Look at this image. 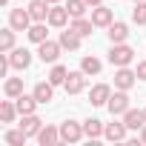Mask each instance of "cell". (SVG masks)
<instances>
[{
	"label": "cell",
	"instance_id": "cell-28",
	"mask_svg": "<svg viewBox=\"0 0 146 146\" xmlns=\"http://www.w3.org/2000/svg\"><path fill=\"white\" fill-rule=\"evenodd\" d=\"M12 49H15V29L9 26V29L0 32V54H3V52H12Z\"/></svg>",
	"mask_w": 146,
	"mask_h": 146
},
{
	"label": "cell",
	"instance_id": "cell-31",
	"mask_svg": "<svg viewBox=\"0 0 146 146\" xmlns=\"http://www.w3.org/2000/svg\"><path fill=\"white\" fill-rule=\"evenodd\" d=\"M132 20L137 26H146V0H137L135 9H132Z\"/></svg>",
	"mask_w": 146,
	"mask_h": 146
},
{
	"label": "cell",
	"instance_id": "cell-26",
	"mask_svg": "<svg viewBox=\"0 0 146 146\" xmlns=\"http://www.w3.org/2000/svg\"><path fill=\"white\" fill-rule=\"evenodd\" d=\"M80 69L86 72V75H98V72L103 69V63H100V60H98L95 54H86V57L80 60Z\"/></svg>",
	"mask_w": 146,
	"mask_h": 146
},
{
	"label": "cell",
	"instance_id": "cell-22",
	"mask_svg": "<svg viewBox=\"0 0 146 146\" xmlns=\"http://www.w3.org/2000/svg\"><path fill=\"white\" fill-rule=\"evenodd\" d=\"M80 35H75V32H72V29H66V32H60V46L63 49H69V52H78L80 49Z\"/></svg>",
	"mask_w": 146,
	"mask_h": 146
},
{
	"label": "cell",
	"instance_id": "cell-38",
	"mask_svg": "<svg viewBox=\"0 0 146 146\" xmlns=\"http://www.w3.org/2000/svg\"><path fill=\"white\" fill-rule=\"evenodd\" d=\"M143 112H146V109H143Z\"/></svg>",
	"mask_w": 146,
	"mask_h": 146
},
{
	"label": "cell",
	"instance_id": "cell-20",
	"mask_svg": "<svg viewBox=\"0 0 146 146\" xmlns=\"http://www.w3.org/2000/svg\"><path fill=\"white\" fill-rule=\"evenodd\" d=\"M106 35H109V40H112V43H126V37H129V26L117 20V23H112V26H109V32H106Z\"/></svg>",
	"mask_w": 146,
	"mask_h": 146
},
{
	"label": "cell",
	"instance_id": "cell-29",
	"mask_svg": "<svg viewBox=\"0 0 146 146\" xmlns=\"http://www.w3.org/2000/svg\"><path fill=\"white\" fill-rule=\"evenodd\" d=\"M86 0H66V9H69V15L72 17H83L86 15Z\"/></svg>",
	"mask_w": 146,
	"mask_h": 146
},
{
	"label": "cell",
	"instance_id": "cell-8",
	"mask_svg": "<svg viewBox=\"0 0 146 146\" xmlns=\"http://www.w3.org/2000/svg\"><path fill=\"white\" fill-rule=\"evenodd\" d=\"M69 17H72V15H69V9L54 3V6L49 9V17H46V23H49V26H54V29H63V26L69 23Z\"/></svg>",
	"mask_w": 146,
	"mask_h": 146
},
{
	"label": "cell",
	"instance_id": "cell-18",
	"mask_svg": "<svg viewBox=\"0 0 146 146\" xmlns=\"http://www.w3.org/2000/svg\"><path fill=\"white\" fill-rule=\"evenodd\" d=\"M20 129H23L29 137H37V132L43 129V120H40L37 115H23V123H20Z\"/></svg>",
	"mask_w": 146,
	"mask_h": 146
},
{
	"label": "cell",
	"instance_id": "cell-15",
	"mask_svg": "<svg viewBox=\"0 0 146 146\" xmlns=\"http://www.w3.org/2000/svg\"><path fill=\"white\" fill-rule=\"evenodd\" d=\"M123 123H126L129 129H135V132H137V129H143V126H146V112H143V109H129V112L123 115Z\"/></svg>",
	"mask_w": 146,
	"mask_h": 146
},
{
	"label": "cell",
	"instance_id": "cell-32",
	"mask_svg": "<svg viewBox=\"0 0 146 146\" xmlns=\"http://www.w3.org/2000/svg\"><path fill=\"white\" fill-rule=\"evenodd\" d=\"M135 72H137V80H146V60H140Z\"/></svg>",
	"mask_w": 146,
	"mask_h": 146
},
{
	"label": "cell",
	"instance_id": "cell-3",
	"mask_svg": "<svg viewBox=\"0 0 146 146\" xmlns=\"http://www.w3.org/2000/svg\"><path fill=\"white\" fill-rule=\"evenodd\" d=\"M32 23H35V20H32L29 9H12V12H9V26H12L15 32H29Z\"/></svg>",
	"mask_w": 146,
	"mask_h": 146
},
{
	"label": "cell",
	"instance_id": "cell-30",
	"mask_svg": "<svg viewBox=\"0 0 146 146\" xmlns=\"http://www.w3.org/2000/svg\"><path fill=\"white\" fill-rule=\"evenodd\" d=\"M29 140V135L23 132V129H12V132H6V143L9 146H23Z\"/></svg>",
	"mask_w": 146,
	"mask_h": 146
},
{
	"label": "cell",
	"instance_id": "cell-14",
	"mask_svg": "<svg viewBox=\"0 0 146 146\" xmlns=\"http://www.w3.org/2000/svg\"><path fill=\"white\" fill-rule=\"evenodd\" d=\"M15 106H17L20 117H23V115H35V109H37L40 103H37L35 95H20V98H15Z\"/></svg>",
	"mask_w": 146,
	"mask_h": 146
},
{
	"label": "cell",
	"instance_id": "cell-37",
	"mask_svg": "<svg viewBox=\"0 0 146 146\" xmlns=\"http://www.w3.org/2000/svg\"><path fill=\"white\" fill-rule=\"evenodd\" d=\"M135 3H137V0H135Z\"/></svg>",
	"mask_w": 146,
	"mask_h": 146
},
{
	"label": "cell",
	"instance_id": "cell-34",
	"mask_svg": "<svg viewBox=\"0 0 146 146\" xmlns=\"http://www.w3.org/2000/svg\"><path fill=\"white\" fill-rule=\"evenodd\" d=\"M86 3H89V6H100V3H103V0H86Z\"/></svg>",
	"mask_w": 146,
	"mask_h": 146
},
{
	"label": "cell",
	"instance_id": "cell-21",
	"mask_svg": "<svg viewBox=\"0 0 146 146\" xmlns=\"http://www.w3.org/2000/svg\"><path fill=\"white\" fill-rule=\"evenodd\" d=\"M103 123L98 120V117H89V120H83V132H86V137L89 140H98V137H103Z\"/></svg>",
	"mask_w": 146,
	"mask_h": 146
},
{
	"label": "cell",
	"instance_id": "cell-9",
	"mask_svg": "<svg viewBox=\"0 0 146 146\" xmlns=\"http://www.w3.org/2000/svg\"><path fill=\"white\" fill-rule=\"evenodd\" d=\"M92 23H95L98 29H109V26L115 23V15H112V9H106L103 3H100V6H95V9H92Z\"/></svg>",
	"mask_w": 146,
	"mask_h": 146
},
{
	"label": "cell",
	"instance_id": "cell-12",
	"mask_svg": "<svg viewBox=\"0 0 146 146\" xmlns=\"http://www.w3.org/2000/svg\"><path fill=\"white\" fill-rule=\"evenodd\" d=\"M49 9H52L49 0H32V3H29V15H32L35 23H43L49 17Z\"/></svg>",
	"mask_w": 146,
	"mask_h": 146
},
{
	"label": "cell",
	"instance_id": "cell-7",
	"mask_svg": "<svg viewBox=\"0 0 146 146\" xmlns=\"http://www.w3.org/2000/svg\"><path fill=\"white\" fill-rule=\"evenodd\" d=\"M106 106H109V112H112L115 117H117V115H126V112L132 109V106H129V95H126L123 89H117V92L109 98V103H106Z\"/></svg>",
	"mask_w": 146,
	"mask_h": 146
},
{
	"label": "cell",
	"instance_id": "cell-11",
	"mask_svg": "<svg viewBox=\"0 0 146 146\" xmlns=\"http://www.w3.org/2000/svg\"><path fill=\"white\" fill-rule=\"evenodd\" d=\"M109 98H112V89H109L106 83H98V86H92V92H89V103H92V106H106Z\"/></svg>",
	"mask_w": 146,
	"mask_h": 146
},
{
	"label": "cell",
	"instance_id": "cell-36",
	"mask_svg": "<svg viewBox=\"0 0 146 146\" xmlns=\"http://www.w3.org/2000/svg\"><path fill=\"white\" fill-rule=\"evenodd\" d=\"M49 3H52V6H54V3H60V0H49Z\"/></svg>",
	"mask_w": 146,
	"mask_h": 146
},
{
	"label": "cell",
	"instance_id": "cell-1",
	"mask_svg": "<svg viewBox=\"0 0 146 146\" xmlns=\"http://www.w3.org/2000/svg\"><path fill=\"white\" fill-rule=\"evenodd\" d=\"M135 60V49L132 46H126V43H112V49H109V63L112 66H129Z\"/></svg>",
	"mask_w": 146,
	"mask_h": 146
},
{
	"label": "cell",
	"instance_id": "cell-17",
	"mask_svg": "<svg viewBox=\"0 0 146 146\" xmlns=\"http://www.w3.org/2000/svg\"><path fill=\"white\" fill-rule=\"evenodd\" d=\"M37 143H40V146H54V143H60V129L43 126V129L37 132Z\"/></svg>",
	"mask_w": 146,
	"mask_h": 146
},
{
	"label": "cell",
	"instance_id": "cell-13",
	"mask_svg": "<svg viewBox=\"0 0 146 146\" xmlns=\"http://www.w3.org/2000/svg\"><path fill=\"white\" fill-rule=\"evenodd\" d=\"M9 60H12V69H29L32 66V52L29 49H12Z\"/></svg>",
	"mask_w": 146,
	"mask_h": 146
},
{
	"label": "cell",
	"instance_id": "cell-23",
	"mask_svg": "<svg viewBox=\"0 0 146 146\" xmlns=\"http://www.w3.org/2000/svg\"><path fill=\"white\" fill-rule=\"evenodd\" d=\"M26 35H29V40H32V43H43V40H49V32H46V20H43V23H32Z\"/></svg>",
	"mask_w": 146,
	"mask_h": 146
},
{
	"label": "cell",
	"instance_id": "cell-10",
	"mask_svg": "<svg viewBox=\"0 0 146 146\" xmlns=\"http://www.w3.org/2000/svg\"><path fill=\"white\" fill-rule=\"evenodd\" d=\"M32 95L37 98V103H52L54 100V83L52 80H40V83H35Z\"/></svg>",
	"mask_w": 146,
	"mask_h": 146
},
{
	"label": "cell",
	"instance_id": "cell-24",
	"mask_svg": "<svg viewBox=\"0 0 146 146\" xmlns=\"http://www.w3.org/2000/svg\"><path fill=\"white\" fill-rule=\"evenodd\" d=\"M12 100H15V98H12ZM12 100H0V120H3V123H12L15 115H20L17 106H15Z\"/></svg>",
	"mask_w": 146,
	"mask_h": 146
},
{
	"label": "cell",
	"instance_id": "cell-4",
	"mask_svg": "<svg viewBox=\"0 0 146 146\" xmlns=\"http://www.w3.org/2000/svg\"><path fill=\"white\" fill-rule=\"evenodd\" d=\"M60 40L54 43V40H43V43H37V57L43 60V63H57V57H60Z\"/></svg>",
	"mask_w": 146,
	"mask_h": 146
},
{
	"label": "cell",
	"instance_id": "cell-35",
	"mask_svg": "<svg viewBox=\"0 0 146 146\" xmlns=\"http://www.w3.org/2000/svg\"><path fill=\"white\" fill-rule=\"evenodd\" d=\"M6 3H9V0H0V6H6Z\"/></svg>",
	"mask_w": 146,
	"mask_h": 146
},
{
	"label": "cell",
	"instance_id": "cell-5",
	"mask_svg": "<svg viewBox=\"0 0 146 146\" xmlns=\"http://www.w3.org/2000/svg\"><path fill=\"white\" fill-rule=\"evenodd\" d=\"M86 72L80 69V72H69V78H66V83H63V89H66V95H80L83 89H86Z\"/></svg>",
	"mask_w": 146,
	"mask_h": 146
},
{
	"label": "cell",
	"instance_id": "cell-25",
	"mask_svg": "<svg viewBox=\"0 0 146 146\" xmlns=\"http://www.w3.org/2000/svg\"><path fill=\"white\" fill-rule=\"evenodd\" d=\"M66 78H69L66 66H60V63H52V72H49V80H52L54 86H63V83H66Z\"/></svg>",
	"mask_w": 146,
	"mask_h": 146
},
{
	"label": "cell",
	"instance_id": "cell-33",
	"mask_svg": "<svg viewBox=\"0 0 146 146\" xmlns=\"http://www.w3.org/2000/svg\"><path fill=\"white\" fill-rule=\"evenodd\" d=\"M140 143H143V146H146V126H143V129H140Z\"/></svg>",
	"mask_w": 146,
	"mask_h": 146
},
{
	"label": "cell",
	"instance_id": "cell-6",
	"mask_svg": "<svg viewBox=\"0 0 146 146\" xmlns=\"http://www.w3.org/2000/svg\"><path fill=\"white\" fill-rule=\"evenodd\" d=\"M135 80H137V72H132L129 66H117V72H115V89L129 92L135 86Z\"/></svg>",
	"mask_w": 146,
	"mask_h": 146
},
{
	"label": "cell",
	"instance_id": "cell-27",
	"mask_svg": "<svg viewBox=\"0 0 146 146\" xmlns=\"http://www.w3.org/2000/svg\"><path fill=\"white\" fill-rule=\"evenodd\" d=\"M3 92H6V98H20L23 95V80L20 78H9L6 86H3Z\"/></svg>",
	"mask_w": 146,
	"mask_h": 146
},
{
	"label": "cell",
	"instance_id": "cell-2",
	"mask_svg": "<svg viewBox=\"0 0 146 146\" xmlns=\"http://www.w3.org/2000/svg\"><path fill=\"white\" fill-rule=\"evenodd\" d=\"M83 123H75V120H66L60 123V143H78L83 140Z\"/></svg>",
	"mask_w": 146,
	"mask_h": 146
},
{
	"label": "cell",
	"instance_id": "cell-19",
	"mask_svg": "<svg viewBox=\"0 0 146 146\" xmlns=\"http://www.w3.org/2000/svg\"><path fill=\"white\" fill-rule=\"evenodd\" d=\"M69 29L75 32V35H80V37H89V35H92V29H95V23H92V20H86V17H72Z\"/></svg>",
	"mask_w": 146,
	"mask_h": 146
},
{
	"label": "cell",
	"instance_id": "cell-16",
	"mask_svg": "<svg viewBox=\"0 0 146 146\" xmlns=\"http://www.w3.org/2000/svg\"><path fill=\"white\" fill-rule=\"evenodd\" d=\"M126 132H129V126H126L123 120H120V123H106V129H103V137L115 143V140H123V137H126Z\"/></svg>",
	"mask_w": 146,
	"mask_h": 146
}]
</instances>
